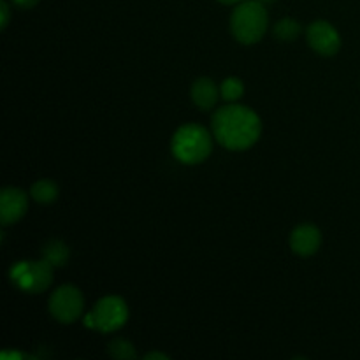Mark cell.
Returning a JSON list of instances; mask_svg holds the SVG:
<instances>
[{"label":"cell","mask_w":360,"mask_h":360,"mask_svg":"<svg viewBox=\"0 0 360 360\" xmlns=\"http://www.w3.org/2000/svg\"><path fill=\"white\" fill-rule=\"evenodd\" d=\"M260 132H262V123L259 115L246 105H225L213 116L214 137L227 150H248L259 141Z\"/></svg>","instance_id":"obj_1"},{"label":"cell","mask_w":360,"mask_h":360,"mask_svg":"<svg viewBox=\"0 0 360 360\" xmlns=\"http://www.w3.org/2000/svg\"><path fill=\"white\" fill-rule=\"evenodd\" d=\"M171 150L176 160L186 165H195L206 160L213 150V141L207 129L197 123L179 127L172 136Z\"/></svg>","instance_id":"obj_2"},{"label":"cell","mask_w":360,"mask_h":360,"mask_svg":"<svg viewBox=\"0 0 360 360\" xmlns=\"http://www.w3.org/2000/svg\"><path fill=\"white\" fill-rule=\"evenodd\" d=\"M231 30L241 44H255L267 30V11L260 0H246L234 9Z\"/></svg>","instance_id":"obj_3"},{"label":"cell","mask_w":360,"mask_h":360,"mask_svg":"<svg viewBox=\"0 0 360 360\" xmlns=\"http://www.w3.org/2000/svg\"><path fill=\"white\" fill-rule=\"evenodd\" d=\"M129 320V308L127 302L118 295H108L95 302L94 308L84 316V326L98 333H115L122 329Z\"/></svg>","instance_id":"obj_4"},{"label":"cell","mask_w":360,"mask_h":360,"mask_svg":"<svg viewBox=\"0 0 360 360\" xmlns=\"http://www.w3.org/2000/svg\"><path fill=\"white\" fill-rule=\"evenodd\" d=\"M55 267L48 260H21L11 267V281L27 294H41L51 285Z\"/></svg>","instance_id":"obj_5"},{"label":"cell","mask_w":360,"mask_h":360,"mask_svg":"<svg viewBox=\"0 0 360 360\" xmlns=\"http://www.w3.org/2000/svg\"><path fill=\"white\" fill-rule=\"evenodd\" d=\"M84 309V297L74 285H62L49 297V313L62 323H74L81 319Z\"/></svg>","instance_id":"obj_6"},{"label":"cell","mask_w":360,"mask_h":360,"mask_svg":"<svg viewBox=\"0 0 360 360\" xmlns=\"http://www.w3.org/2000/svg\"><path fill=\"white\" fill-rule=\"evenodd\" d=\"M308 44L322 56H333L340 51L341 37L340 32L329 23V21L319 20L309 25L308 28Z\"/></svg>","instance_id":"obj_7"},{"label":"cell","mask_w":360,"mask_h":360,"mask_svg":"<svg viewBox=\"0 0 360 360\" xmlns=\"http://www.w3.org/2000/svg\"><path fill=\"white\" fill-rule=\"evenodd\" d=\"M28 210V197L21 188H9L2 190L0 195V224L4 227L14 225L25 217Z\"/></svg>","instance_id":"obj_8"},{"label":"cell","mask_w":360,"mask_h":360,"mask_svg":"<svg viewBox=\"0 0 360 360\" xmlns=\"http://www.w3.org/2000/svg\"><path fill=\"white\" fill-rule=\"evenodd\" d=\"M322 234L319 229L311 224H302L292 231L290 248L292 252L301 257H311L319 252Z\"/></svg>","instance_id":"obj_9"},{"label":"cell","mask_w":360,"mask_h":360,"mask_svg":"<svg viewBox=\"0 0 360 360\" xmlns=\"http://www.w3.org/2000/svg\"><path fill=\"white\" fill-rule=\"evenodd\" d=\"M192 101L197 108H200L202 111H207V109L214 108V104L218 102V97H220V88L214 84L213 79L210 77H200L195 83L192 84Z\"/></svg>","instance_id":"obj_10"},{"label":"cell","mask_w":360,"mask_h":360,"mask_svg":"<svg viewBox=\"0 0 360 360\" xmlns=\"http://www.w3.org/2000/svg\"><path fill=\"white\" fill-rule=\"evenodd\" d=\"M69 246L60 239H49L42 246V259L48 260L53 267H62L69 260Z\"/></svg>","instance_id":"obj_11"},{"label":"cell","mask_w":360,"mask_h":360,"mask_svg":"<svg viewBox=\"0 0 360 360\" xmlns=\"http://www.w3.org/2000/svg\"><path fill=\"white\" fill-rule=\"evenodd\" d=\"M30 195L39 204H51L58 199V185L51 179H39L32 185Z\"/></svg>","instance_id":"obj_12"},{"label":"cell","mask_w":360,"mask_h":360,"mask_svg":"<svg viewBox=\"0 0 360 360\" xmlns=\"http://www.w3.org/2000/svg\"><path fill=\"white\" fill-rule=\"evenodd\" d=\"M301 23L292 18H283L274 25V35L280 41H295L301 35Z\"/></svg>","instance_id":"obj_13"},{"label":"cell","mask_w":360,"mask_h":360,"mask_svg":"<svg viewBox=\"0 0 360 360\" xmlns=\"http://www.w3.org/2000/svg\"><path fill=\"white\" fill-rule=\"evenodd\" d=\"M108 354L109 357L118 360H132L137 357L134 345L130 341L123 340V338H116L108 345Z\"/></svg>","instance_id":"obj_14"},{"label":"cell","mask_w":360,"mask_h":360,"mask_svg":"<svg viewBox=\"0 0 360 360\" xmlns=\"http://www.w3.org/2000/svg\"><path fill=\"white\" fill-rule=\"evenodd\" d=\"M220 94L227 102H236L245 95V84L238 77H227L220 84Z\"/></svg>","instance_id":"obj_15"},{"label":"cell","mask_w":360,"mask_h":360,"mask_svg":"<svg viewBox=\"0 0 360 360\" xmlns=\"http://www.w3.org/2000/svg\"><path fill=\"white\" fill-rule=\"evenodd\" d=\"M9 20H11V7L6 0H2V2H0V28H2V30L9 25Z\"/></svg>","instance_id":"obj_16"},{"label":"cell","mask_w":360,"mask_h":360,"mask_svg":"<svg viewBox=\"0 0 360 360\" xmlns=\"http://www.w3.org/2000/svg\"><path fill=\"white\" fill-rule=\"evenodd\" d=\"M13 4L20 9H32L39 4V0H13Z\"/></svg>","instance_id":"obj_17"},{"label":"cell","mask_w":360,"mask_h":360,"mask_svg":"<svg viewBox=\"0 0 360 360\" xmlns=\"http://www.w3.org/2000/svg\"><path fill=\"white\" fill-rule=\"evenodd\" d=\"M144 359H146V360H153V359L169 360V355H165V354H160V352H150V354H146V355H144Z\"/></svg>","instance_id":"obj_18"},{"label":"cell","mask_w":360,"mask_h":360,"mask_svg":"<svg viewBox=\"0 0 360 360\" xmlns=\"http://www.w3.org/2000/svg\"><path fill=\"white\" fill-rule=\"evenodd\" d=\"M218 2L225 4V6H232V4H239V2H243V0H218Z\"/></svg>","instance_id":"obj_19"},{"label":"cell","mask_w":360,"mask_h":360,"mask_svg":"<svg viewBox=\"0 0 360 360\" xmlns=\"http://www.w3.org/2000/svg\"><path fill=\"white\" fill-rule=\"evenodd\" d=\"M260 2H262V4H273V2H276V0H260Z\"/></svg>","instance_id":"obj_20"}]
</instances>
